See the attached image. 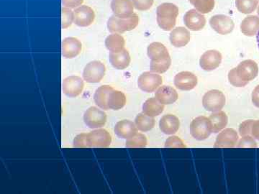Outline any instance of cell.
<instances>
[{"mask_svg":"<svg viewBox=\"0 0 259 194\" xmlns=\"http://www.w3.org/2000/svg\"><path fill=\"white\" fill-rule=\"evenodd\" d=\"M147 53L151 60L150 68L152 72L163 74L168 71L171 66V59L163 44L159 42H152L148 45Z\"/></svg>","mask_w":259,"mask_h":194,"instance_id":"cell-1","label":"cell"},{"mask_svg":"<svg viewBox=\"0 0 259 194\" xmlns=\"http://www.w3.org/2000/svg\"><path fill=\"white\" fill-rule=\"evenodd\" d=\"M178 15L179 8L177 5L172 3L160 5L156 11L158 26L164 31L173 30L176 25Z\"/></svg>","mask_w":259,"mask_h":194,"instance_id":"cell-2","label":"cell"},{"mask_svg":"<svg viewBox=\"0 0 259 194\" xmlns=\"http://www.w3.org/2000/svg\"><path fill=\"white\" fill-rule=\"evenodd\" d=\"M139 21V15L135 13L127 18H120L112 15L107 21V28L112 33H123L134 30Z\"/></svg>","mask_w":259,"mask_h":194,"instance_id":"cell-3","label":"cell"},{"mask_svg":"<svg viewBox=\"0 0 259 194\" xmlns=\"http://www.w3.org/2000/svg\"><path fill=\"white\" fill-rule=\"evenodd\" d=\"M190 132L192 137L197 140L202 141L208 138L212 132V123L207 117H197L190 125Z\"/></svg>","mask_w":259,"mask_h":194,"instance_id":"cell-4","label":"cell"},{"mask_svg":"<svg viewBox=\"0 0 259 194\" xmlns=\"http://www.w3.org/2000/svg\"><path fill=\"white\" fill-rule=\"evenodd\" d=\"M106 67L100 61H93L86 65L83 71V78L88 83H99L105 75Z\"/></svg>","mask_w":259,"mask_h":194,"instance_id":"cell-5","label":"cell"},{"mask_svg":"<svg viewBox=\"0 0 259 194\" xmlns=\"http://www.w3.org/2000/svg\"><path fill=\"white\" fill-rule=\"evenodd\" d=\"M226 102L224 93L217 89L209 91L202 99L204 109L209 112L221 111L226 105Z\"/></svg>","mask_w":259,"mask_h":194,"instance_id":"cell-6","label":"cell"},{"mask_svg":"<svg viewBox=\"0 0 259 194\" xmlns=\"http://www.w3.org/2000/svg\"><path fill=\"white\" fill-rule=\"evenodd\" d=\"M83 122L90 128H101L106 124V113L96 107H90L83 115Z\"/></svg>","mask_w":259,"mask_h":194,"instance_id":"cell-7","label":"cell"},{"mask_svg":"<svg viewBox=\"0 0 259 194\" xmlns=\"http://www.w3.org/2000/svg\"><path fill=\"white\" fill-rule=\"evenodd\" d=\"M163 83V79L160 75L154 72H144L139 76L138 86L144 92L152 93L156 91Z\"/></svg>","mask_w":259,"mask_h":194,"instance_id":"cell-8","label":"cell"},{"mask_svg":"<svg viewBox=\"0 0 259 194\" xmlns=\"http://www.w3.org/2000/svg\"><path fill=\"white\" fill-rule=\"evenodd\" d=\"M90 148H108L112 142V136L105 129H99L87 134Z\"/></svg>","mask_w":259,"mask_h":194,"instance_id":"cell-9","label":"cell"},{"mask_svg":"<svg viewBox=\"0 0 259 194\" xmlns=\"http://www.w3.org/2000/svg\"><path fill=\"white\" fill-rule=\"evenodd\" d=\"M211 28L221 35H228L234 29V22L231 18L224 15H217L209 20Z\"/></svg>","mask_w":259,"mask_h":194,"instance_id":"cell-10","label":"cell"},{"mask_svg":"<svg viewBox=\"0 0 259 194\" xmlns=\"http://www.w3.org/2000/svg\"><path fill=\"white\" fill-rule=\"evenodd\" d=\"M236 73L240 79L245 82H249L256 78L258 74V64L253 60L242 61L236 68Z\"/></svg>","mask_w":259,"mask_h":194,"instance_id":"cell-11","label":"cell"},{"mask_svg":"<svg viewBox=\"0 0 259 194\" xmlns=\"http://www.w3.org/2000/svg\"><path fill=\"white\" fill-rule=\"evenodd\" d=\"M84 83L79 76H71L64 79L62 83L63 92L66 96L74 98L82 92Z\"/></svg>","mask_w":259,"mask_h":194,"instance_id":"cell-12","label":"cell"},{"mask_svg":"<svg viewBox=\"0 0 259 194\" xmlns=\"http://www.w3.org/2000/svg\"><path fill=\"white\" fill-rule=\"evenodd\" d=\"M95 19V12L87 5H81L74 11V23L78 26H90L93 23Z\"/></svg>","mask_w":259,"mask_h":194,"instance_id":"cell-13","label":"cell"},{"mask_svg":"<svg viewBox=\"0 0 259 194\" xmlns=\"http://www.w3.org/2000/svg\"><path fill=\"white\" fill-rule=\"evenodd\" d=\"M222 62V55L221 52L215 50L206 51L201 56L199 65L206 71H211L219 67Z\"/></svg>","mask_w":259,"mask_h":194,"instance_id":"cell-14","label":"cell"},{"mask_svg":"<svg viewBox=\"0 0 259 194\" xmlns=\"http://www.w3.org/2000/svg\"><path fill=\"white\" fill-rule=\"evenodd\" d=\"M198 83L197 76L190 71H182L175 77V86L182 91H190L196 87Z\"/></svg>","mask_w":259,"mask_h":194,"instance_id":"cell-15","label":"cell"},{"mask_svg":"<svg viewBox=\"0 0 259 194\" xmlns=\"http://www.w3.org/2000/svg\"><path fill=\"white\" fill-rule=\"evenodd\" d=\"M184 22L187 28L192 31H199L206 25L205 17L196 10H190L187 12L184 17Z\"/></svg>","mask_w":259,"mask_h":194,"instance_id":"cell-16","label":"cell"},{"mask_svg":"<svg viewBox=\"0 0 259 194\" xmlns=\"http://www.w3.org/2000/svg\"><path fill=\"white\" fill-rule=\"evenodd\" d=\"M82 49V44L76 37H66L61 44L62 56L66 59H74L79 55Z\"/></svg>","mask_w":259,"mask_h":194,"instance_id":"cell-17","label":"cell"},{"mask_svg":"<svg viewBox=\"0 0 259 194\" xmlns=\"http://www.w3.org/2000/svg\"><path fill=\"white\" fill-rule=\"evenodd\" d=\"M238 138V134L234 129L227 128L218 134L214 142V147L234 148L236 146Z\"/></svg>","mask_w":259,"mask_h":194,"instance_id":"cell-18","label":"cell"},{"mask_svg":"<svg viewBox=\"0 0 259 194\" xmlns=\"http://www.w3.org/2000/svg\"><path fill=\"white\" fill-rule=\"evenodd\" d=\"M111 9L117 18H127L134 14V6L131 0H112Z\"/></svg>","mask_w":259,"mask_h":194,"instance_id":"cell-19","label":"cell"},{"mask_svg":"<svg viewBox=\"0 0 259 194\" xmlns=\"http://www.w3.org/2000/svg\"><path fill=\"white\" fill-rule=\"evenodd\" d=\"M115 132L117 137L122 139H129L138 133L136 124L130 120H121L117 122L115 127Z\"/></svg>","mask_w":259,"mask_h":194,"instance_id":"cell-20","label":"cell"},{"mask_svg":"<svg viewBox=\"0 0 259 194\" xmlns=\"http://www.w3.org/2000/svg\"><path fill=\"white\" fill-rule=\"evenodd\" d=\"M169 39L173 46L185 47L190 41V32L184 27H177V28L173 29L170 33Z\"/></svg>","mask_w":259,"mask_h":194,"instance_id":"cell-21","label":"cell"},{"mask_svg":"<svg viewBox=\"0 0 259 194\" xmlns=\"http://www.w3.org/2000/svg\"><path fill=\"white\" fill-rule=\"evenodd\" d=\"M109 59L112 66L118 70L127 69L131 61L128 51L125 48L122 49L120 52H110Z\"/></svg>","mask_w":259,"mask_h":194,"instance_id":"cell-22","label":"cell"},{"mask_svg":"<svg viewBox=\"0 0 259 194\" xmlns=\"http://www.w3.org/2000/svg\"><path fill=\"white\" fill-rule=\"evenodd\" d=\"M155 98L162 105H171L178 100V93L171 86H162L156 91Z\"/></svg>","mask_w":259,"mask_h":194,"instance_id":"cell-23","label":"cell"},{"mask_svg":"<svg viewBox=\"0 0 259 194\" xmlns=\"http://www.w3.org/2000/svg\"><path fill=\"white\" fill-rule=\"evenodd\" d=\"M159 127L163 133L174 134L180 129V121L175 115H164L160 120Z\"/></svg>","mask_w":259,"mask_h":194,"instance_id":"cell-24","label":"cell"},{"mask_svg":"<svg viewBox=\"0 0 259 194\" xmlns=\"http://www.w3.org/2000/svg\"><path fill=\"white\" fill-rule=\"evenodd\" d=\"M241 30L243 35L252 37L259 31V18L255 15L246 17L242 21Z\"/></svg>","mask_w":259,"mask_h":194,"instance_id":"cell-25","label":"cell"},{"mask_svg":"<svg viewBox=\"0 0 259 194\" xmlns=\"http://www.w3.org/2000/svg\"><path fill=\"white\" fill-rule=\"evenodd\" d=\"M113 90L114 88L109 85H103L97 88L94 95V100L97 106L104 110H110L107 105V100L109 95Z\"/></svg>","mask_w":259,"mask_h":194,"instance_id":"cell-26","label":"cell"},{"mask_svg":"<svg viewBox=\"0 0 259 194\" xmlns=\"http://www.w3.org/2000/svg\"><path fill=\"white\" fill-rule=\"evenodd\" d=\"M164 110V105H162L156 98H150L143 105V113L149 117H157Z\"/></svg>","mask_w":259,"mask_h":194,"instance_id":"cell-27","label":"cell"},{"mask_svg":"<svg viewBox=\"0 0 259 194\" xmlns=\"http://www.w3.org/2000/svg\"><path fill=\"white\" fill-rule=\"evenodd\" d=\"M125 45V39L118 33H112L105 39V46L110 52H120L124 49Z\"/></svg>","mask_w":259,"mask_h":194,"instance_id":"cell-28","label":"cell"},{"mask_svg":"<svg viewBox=\"0 0 259 194\" xmlns=\"http://www.w3.org/2000/svg\"><path fill=\"white\" fill-rule=\"evenodd\" d=\"M125 104L126 96L122 91L114 89L109 95L107 105L110 110H121L125 107Z\"/></svg>","mask_w":259,"mask_h":194,"instance_id":"cell-29","label":"cell"},{"mask_svg":"<svg viewBox=\"0 0 259 194\" xmlns=\"http://www.w3.org/2000/svg\"><path fill=\"white\" fill-rule=\"evenodd\" d=\"M212 123V132L218 133L228 125V117L223 111H218L212 114L209 117Z\"/></svg>","mask_w":259,"mask_h":194,"instance_id":"cell-30","label":"cell"},{"mask_svg":"<svg viewBox=\"0 0 259 194\" xmlns=\"http://www.w3.org/2000/svg\"><path fill=\"white\" fill-rule=\"evenodd\" d=\"M155 120L152 117L145 115L144 113H140L136 117L135 124L139 130L141 132H148L151 130L155 127Z\"/></svg>","mask_w":259,"mask_h":194,"instance_id":"cell-31","label":"cell"},{"mask_svg":"<svg viewBox=\"0 0 259 194\" xmlns=\"http://www.w3.org/2000/svg\"><path fill=\"white\" fill-rule=\"evenodd\" d=\"M258 0H236L237 9L243 14H250L258 6Z\"/></svg>","mask_w":259,"mask_h":194,"instance_id":"cell-32","label":"cell"},{"mask_svg":"<svg viewBox=\"0 0 259 194\" xmlns=\"http://www.w3.org/2000/svg\"><path fill=\"white\" fill-rule=\"evenodd\" d=\"M196 10L202 13L207 14L210 13L214 7V0H189Z\"/></svg>","mask_w":259,"mask_h":194,"instance_id":"cell-33","label":"cell"},{"mask_svg":"<svg viewBox=\"0 0 259 194\" xmlns=\"http://www.w3.org/2000/svg\"><path fill=\"white\" fill-rule=\"evenodd\" d=\"M126 148H145L147 146V138L144 134L137 133L134 137L127 139Z\"/></svg>","mask_w":259,"mask_h":194,"instance_id":"cell-34","label":"cell"},{"mask_svg":"<svg viewBox=\"0 0 259 194\" xmlns=\"http://www.w3.org/2000/svg\"><path fill=\"white\" fill-rule=\"evenodd\" d=\"M61 17H62V28L66 29L71 26L74 22V12L67 8H63L61 10Z\"/></svg>","mask_w":259,"mask_h":194,"instance_id":"cell-35","label":"cell"},{"mask_svg":"<svg viewBox=\"0 0 259 194\" xmlns=\"http://www.w3.org/2000/svg\"><path fill=\"white\" fill-rule=\"evenodd\" d=\"M228 80L233 86L236 87H244L248 83L240 79L239 76L237 74L236 68L231 70L228 73Z\"/></svg>","mask_w":259,"mask_h":194,"instance_id":"cell-36","label":"cell"},{"mask_svg":"<svg viewBox=\"0 0 259 194\" xmlns=\"http://www.w3.org/2000/svg\"><path fill=\"white\" fill-rule=\"evenodd\" d=\"M134 8L140 11H146L151 9L154 0H131Z\"/></svg>","mask_w":259,"mask_h":194,"instance_id":"cell-37","label":"cell"},{"mask_svg":"<svg viewBox=\"0 0 259 194\" xmlns=\"http://www.w3.org/2000/svg\"><path fill=\"white\" fill-rule=\"evenodd\" d=\"M73 146L77 148H90L87 134L82 133L76 135L74 139Z\"/></svg>","mask_w":259,"mask_h":194,"instance_id":"cell-38","label":"cell"},{"mask_svg":"<svg viewBox=\"0 0 259 194\" xmlns=\"http://www.w3.org/2000/svg\"><path fill=\"white\" fill-rule=\"evenodd\" d=\"M187 146L184 143L183 141L177 137V136H171L166 139V143H165V148H184Z\"/></svg>","mask_w":259,"mask_h":194,"instance_id":"cell-39","label":"cell"},{"mask_svg":"<svg viewBox=\"0 0 259 194\" xmlns=\"http://www.w3.org/2000/svg\"><path fill=\"white\" fill-rule=\"evenodd\" d=\"M238 148H256L257 143L255 139L249 135L243 136L238 144Z\"/></svg>","mask_w":259,"mask_h":194,"instance_id":"cell-40","label":"cell"},{"mask_svg":"<svg viewBox=\"0 0 259 194\" xmlns=\"http://www.w3.org/2000/svg\"><path fill=\"white\" fill-rule=\"evenodd\" d=\"M253 122H254L253 120H246L241 124L239 127V133L242 137L251 134L252 126H253Z\"/></svg>","mask_w":259,"mask_h":194,"instance_id":"cell-41","label":"cell"},{"mask_svg":"<svg viewBox=\"0 0 259 194\" xmlns=\"http://www.w3.org/2000/svg\"><path fill=\"white\" fill-rule=\"evenodd\" d=\"M83 0H62V5L65 8L73 9V8H79L82 5Z\"/></svg>","mask_w":259,"mask_h":194,"instance_id":"cell-42","label":"cell"},{"mask_svg":"<svg viewBox=\"0 0 259 194\" xmlns=\"http://www.w3.org/2000/svg\"><path fill=\"white\" fill-rule=\"evenodd\" d=\"M252 102L254 106L259 108V85L254 88L252 93Z\"/></svg>","mask_w":259,"mask_h":194,"instance_id":"cell-43","label":"cell"},{"mask_svg":"<svg viewBox=\"0 0 259 194\" xmlns=\"http://www.w3.org/2000/svg\"><path fill=\"white\" fill-rule=\"evenodd\" d=\"M251 135L259 140V120L254 121L252 126Z\"/></svg>","mask_w":259,"mask_h":194,"instance_id":"cell-44","label":"cell"},{"mask_svg":"<svg viewBox=\"0 0 259 194\" xmlns=\"http://www.w3.org/2000/svg\"><path fill=\"white\" fill-rule=\"evenodd\" d=\"M257 43H258V46L259 48V31L258 32V34H257L256 36Z\"/></svg>","mask_w":259,"mask_h":194,"instance_id":"cell-45","label":"cell"},{"mask_svg":"<svg viewBox=\"0 0 259 194\" xmlns=\"http://www.w3.org/2000/svg\"><path fill=\"white\" fill-rule=\"evenodd\" d=\"M257 13H258V15H259V6H258V12H257Z\"/></svg>","mask_w":259,"mask_h":194,"instance_id":"cell-46","label":"cell"}]
</instances>
